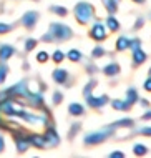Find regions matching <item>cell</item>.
Listing matches in <instances>:
<instances>
[{"label": "cell", "instance_id": "6da1fadb", "mask_svg": "<svg viewBox=\"0 0 151 158\" xmlns=\"http://www.w3.org/2000/svg\"><path fill=\"white\" fill-rule=\"evenodd\" d=\"M96 87V82L95 80H90L88 82V85L85 87V90H83V93H85V100H86V103H88V106H92V108H100V106H103V105H106L108 103V98L103 95V97H93L92 95V90Z\"/></svg>", "mask_w": 151, "mask_h": 158}, {"label": "cell", "instance_id": "7a4b0ae2", "mask_svg": "<svg viewBox=\"0 0 151 158\" xmlns=\"http://www.w3.org/2000/svg\"><path fill=\"white\" fill-rule=\"evenodd\" d=\"M75 17H76V20H78L81 25L88 23L90 20L95 17V8H93V5H90L88 2H80L78 5L75 7Z\"/></svg>", "mask_w": 151, "mask_h": 158}, {"label": "cell", "instance_id": "3957f363", "mask_svg": "<svg viewBox=\"0 0 151 158\" xmlns=\"http://www.w3.org/2000/svg\"><path fill=\"white\" fill-rule=\"evenodd\" d=\"M50 32H51V35H53L55 42H65V40H68V38H71V35H73L70 27H67V25H63V23H51Z\"/></svg>", "mask_w": 151, "mask_h": 158}, {"label": "cell", "instance_id": "277c9868", "mask_svg": "<svg viewBox=\"0 0 151 158\" xmlns=\"http://www.w3.org/2000/svg\"><path fill=\"white\" fill-rule=\"evenodd\" d=\"M111 133H113V128L111 127H106V128H103V130H100V131H93V133L85 136V145H98V143L105 142Z\"/></svg>", "mask_w": 151, "mask_h": 158}, {"label": "cell", "instance_id": "5b68a950", "mask_svg": "<svg viewBox=\"0 0 151 158\" xmlns=\"http://www.w3.org/2000/svg\"><path fill=\"white\" fill-rule=\"evenodd\" d=\"M90 37H92L93 40H96V42L105 40V38H106V28H105V25H103L101 22H96L92 27V30H90Z\"/></svg>", "mask_w": 151, "mask_h": 158}, {"label": "cell", "instance_id": "8992f818", "mask_svg": "<svg viewBox=\"0 0 151 158\" xmlns=\"http://www.w3.org/2000/svg\"><path fill=\"white\" fill-rule=\"evenodd\" d=\"M43 138H45V147H48V148H55V147H58V143H60V136L57 135V131H55L53 128H48Z\"/></svg>", "mask_w": 151, "mask_h": 158}, {"label": "cell", "instance_id": "52a82bcc", "mask_svg": "<svg viewBox=\"0 0 151 158\" xmlns=\"http://www.w3.org/2000/svg\"><path fill=\"white\" fill-rule=\"evenodd\" d=\"M37 20H38L37 12H27V14L22 17V25H23L25 28H33L37 23Z\"/></svg>", "mask_w": 151, "mask_h": 158}, {"label": "cell", "instance_id": "ba28073f", "mask_svg": "<svg viewBox=\"0 0 151 158\" xmlns=\"http://www.w3.org/2000/svg\"><path fill=\"white\" fill-rule=\"evenodd\" d=\"M15 143H17V150H18L20 153L27 152L28 147H30L28 136H22V135H17V133H15Z\"/></svg>", "mask_w": 151, "mask_h": 158}, {"label": "cell", "instance_id": "9c48e42d", "mask_svg": "<svg viewBox=\"0 0 151 158\" xmlns=\"http://www.w3.org/2000/svg\"><path fill=\"white\" fill-rule=\"evenodd\" d=\"M51 77H53L55 83H67L68 80V72L63 70V68H57V70H53V73H51Z\"/></svg>", "mask_w": 151, "mask_h": 158}, {"label": "cell", "instance_id": "30bf717a", "mask_svg": "<svg viewBox=\"0 0 151 158\" xmlns=\"http://www.w3.org/2000/svg\"><path fill=\"white\" fill-rule=\"evenodd\" d=\"M14 53H15V48L12 45H2L0 47V62L8 60Z\"/></svg>", "mask_w": 151, "mask_h": 158}, {"label": "cell", "instance_id": "8fae6325", "mask_svg": "<svg viewBox=\"0 0 151 158\" xmlns=\"http://www.w3.org/2000/svg\"><path fill=\"white\" fill-rule=\"evenodd\" d=\"M146 62V53L143 52V50L138 47V48L133 50V63L135 65H141V63Z\"/></svg>", "mask_w": 151, "mask_h": 158}, {"label": "cell", "instance_id": "7c38bea8", "mask_svg": "<svg viewBox=\"0 0 151 158\" xmlns=\"http://www.w3.org/2000/svg\"><path fill=\"white\" fill-rule=\"evenodd\" d=\"M28 142H30V145H35L38 150H43V148H45V138H43L42 135H30Z\"/></svg>", "mask_w": 151, "mask_h": 158}, {"label": "cell", "instance_id": "4fadbf2b", "mask_svg": "<svg viewBox=\"0 0 151 158\" xmlns=\"http://www.w3.org/2000/svg\"><path fill=\"white\" fill-rule=\"evenodd\" d=\"M120 72V65L118 63H108V65L103 68V73L105 75H108V77H113V75H116Z\"/></svg>", "mask_w": 151, "mask_h": 158}, {"label": "cell", "instance_id": "5bb4252c", "mask_svg": "<svg viewBox=\"0 0 151 158\" xmlns=\"http://www.w3.org/2000/svg\"><path fill=\"white\" fill-rule=\"evenodd\" d=\"M111 105H113V108L118 110V112H126V110L131 108V105H129L126 100H124V102H123V100H115Z\"/></svg>", "mask_w": 151, "mask_h": 158}, {"label": "cell", "instance_id": "9a60e30c", "mask_svg": "<svg viewBox=\"0 0 151 158\" xmlns=\"http://www.w3.org/2000/svg\"><path fill=\"white\" fill-rule=\"evenodd\" d=\"M68 112H70V115L80 117V115L85 113V108H83V106H81L80 103H70V106H68Z\"/></svg>", "mask_w": 151, "mask_h": 158}, {"label": "cell", "instance_id": "2e32d148", "mask_svg": "<svg viewBox=\"0 0 151 158\" xmlns=\"http://www.w3.org/2000/svg\"><path fill=\"white\" fill-rule=\"evenodd\" d=\"M118 2L120 0H103V5L110 14H115L116 10H118Z\"/></svg>", "mask_w": 151, "mask_h": 158}, {"label": "cell", "instance_id": "e0dca14e", "mask_svg": "<svg viewBox=\"0 0 151 158\" xmlns=\"http://www.w3.org/2000/svg\"><path fill=\"white\" fill-rule=\"evenodd\" d=\"M129 47V40L126 37H120L118 38V42H116V50L118 52H123V50H126Z\"/></svg>", "mask_w": 151, "mask_h": 158}, {"label": "cell", "instance_id": "ac0fdd59", "mask_svg": "<svg viewBox=\"0 0 151 158\" xmlns=\"http://www.w3.org/2000/svg\"><path fill=\"white\" fill-rule=\"evenodd\" d=\"M106 25H108V30H111V32L120 30V23H118V20H116L115 17H108V19H106Z\"/></svg>", "mask_w": 151, "mask_h": 158}, {"label": "cell", "instance_id": "d6986e66", "mask_svg": "<svg viewBox=\"0 0 151 158\" xmlns=\"http://www.w3.org/2000/svg\"><path fill=\"white\" fill-rule=\"evenodd\" d=\"M126 102L129 105H133L135 102H138V92L135 90V88H129V90L126 92Z\"/></svg>", "mask_w": 151, "mask_h": 158}, {"label": "cell", "instance_id": "ffe728a7", "mask_svg": "<svg viewBox=\"0 0 151 158\" xmlns=\"http://www.w3.org/2000/svg\"><path fill=\"white\" fill-rule=\"evenodd\" d=\"M121 127H133V120H131V118H124V120H120V122H116V123L111 125L113 130H116V128H121Z\"/></svg>", "mask_w": 151, "mask_h": 158}, {"label": "cell", "instance_id": "44dd1931", "mask_svg": "<svg viewBox=\"0 0 151 158\" xmlns=\"http://www.w3.org/2000/svg\"><path fill=\"white\" fill-rule=\"evenodd\" d=\"M133 152H135V155L136 156H143V155H146L148 153V148L145 147V145H135V148H133Z\"/></svg>", "mask_w": 151, "mask_h": 158}, {"label": "cell", "instance_id": "7402d4cb", "mask_svg": "<svg viewBox=\"0 0 151 158\" xmlns=\"http://www.w3.org/2000/svg\"><path fill=\"white\" fill-rule=\"evenodd\" d=\"M50 12H53V14H57L60 17H65V15L68 14V10L65 7H57V5H51L50 7Z\"/></svg>", "mask_w": 151, "mask_h": 158}, {"label": "cell", "instance_id": "603a6c76", "mask_svg": "<svg viewBox=\"0 0 151 158\" xmlns=\"http://www.w3.org/2000/svg\"><path fill=\"white\" fill-rule=\"evenodd\" d=\"M68 58H70L71 62H80L81 60V53L78 52V50H70V52H68Z\"/></svg>", "mask_w": 151, "mask_h": 158}, {"label": "cell", "instance_id": "cb8c5ba5", "mask_svg": "<svg viewBox=\"0 0 151 158\" xmlns=\"http://www.w3.org/2000/svg\"><path fill=\"white\" fill-rule=\"evenodd\" d=\"M35 47H37V40H35V38H28V40L25 42V50H27V52L33 50Z\"/></svg>", "mask_w": 151, "mask_h": 158}, {"label": "cell", "instance_id": "d4e9b609", "mask_svg": "<svg viewBox=\"0 0 151 158\" xmlns=\"http://www.w3.org/2000/svg\"><path fill=\"white\" fill-rule=\"evenodd\" d=\"M7 73H8V67H7V65H0V83L5 82Z\"/></svg>", "mask_w": 151, "mask_h": 158}, {"label": "cell", "instance_id": "484cf974", "mask_svg": "<svg viewBox=\"0 0 151 158\" xmlns=\"http://www.w3.org/2000/svg\"><path fill=\"white\" fill-rule=\"evenodd\" d=\"M65 58V53L62 52V50H55V53H53V62H57V63H60Z\"/></svg>", "mask_w": 151, "mask_h": 158}, {"label": "cell", "instance_id": "4316f807", "mask_svg": "<svg viewBox=\"0 0 151 158\" xmlns=\"http://www.w3.org/2000/svg\"><path fill=\"white\" fill-rule=\"evenodd\" d=\"M37 60L40 62V63H45L47 60H48V53H47V52H38V55H37Z\"/></svg>", "mask_w": 151, "mask_h": 158}, {"label": "cell", "instance_id": "83f0119b", "mask_svg": "<svg viewBox=\"0 0 151 158\" xmlns=\"http://www.w3.org/2000/svg\"><path fill=\"white\" fill-rule=\"evenodd\" d=\"M92 55H93L95 58H100V57H103V55H105V50H103L101 47H96V48L93 50V53H92Z\"/></svg>", "mask_w": 151, "mask_h": 158}, {"label": "cell", "instance_id": "f1b7e54d", "mask_svg": "<svg viewBox=\"0 0 151 158\" xmlns=\"http://www.w3.org/2000/svg\"><path fill=\"white\" fill-rule=\"evenodd\" d=\"M62 100H63V95L60 92H55L53 93V103L58 105V103H62Z\"/></svg>", "mask_w": 151, "mask_h": 158}, {"label": "cell", "instance_id": "f546056e", "mask_svg": "<svg viewBox=\"0 0 151 158\" xmlns=\"http://www.w3.org/2000/svg\"><path fill=\"white\" fill-rule=\"evenodd\" d=\"M10 30H12V25H8V23H0V35H2V33L10 32Z\"/></svg>", "mask_w": 151, "mask_h": 158}, {"label": "cell", "instance_id": "4dcf8cb0", "mask_svg": "<svg viewBox=\"0 0 151 158\" xmlns=\"http://www.w3.org/2000/svg\"><path fill=\"white\" fill-rule=\"evenodd\" d=\"M42 40L43 42H55V38H53V35H51V32H48V33H45V35L42 37Z\"/></svg>", "mask_w": 151, "mask_h": 158}, {"label": "cell", "instance_id": "1f68e13d", "mask_svg": "<svg viewBox=\"0 0 151 158\" xmlns=\"http://www.w3.org/2000/svg\"><path fill=\"white\" fill-rule=\"evenodd\" d=\"M140 133H141V135H146V136H151V127L140 128Z\"/></svg>", "mask_w": 151, "mask_h": 158}, {"label": "cell", "instance_id": "d6a6232c", "mask_svg": "<svg viewBox=\"0 0 151 158\" xmlns=\"http://www.w3.org/2000/svg\"><path fill=\"white\" fill-rule=\"evenodd\" d=\"M129 47H131L133 50L138 48V47H140V40H138V38H135V40H129Z\"/></svg>", "mask_w": 151, "mask_h": 158}, {"label": "cell", "instance_id": "836d02e7", "mask_svg": "<svg viewBox=\"0 0 151 158\" xmlns=\"http://www.w3.org/2000/svg\"><path fill=\"white\" fill-rule=\"evenodd\" d=\"M145 90H146V92H151V77L145 82Z\"/></svg>", "mask_w": 151, "mask_h": 158}, {"label": "cell", "instance_id": "e575fe53", "mask_svg": "<svg viewBox=\"0 0 151 158\" xmlns=\"http://www.w3.org/2000/svg\"><path fill=\"white\" fill-rule=\"evenodd\" d=\"M78 130H80V123H76V125H73V127H71V130H70V136H71L73 133H76Z\"/></svg>", "mask_w": 151, "mask_h": 158}, {"label": "cell", "instance_id": "d590c367", "mask_svg": "<svg viewBox=\"0 0 151 158\" xmlns=\"http://www.w3.org/2000/svg\"><path fill=\"white\" fill-rule=\"evenodd\" d=\"M111 158H123L124 155H123V153L121 152H113V153H111V155H110Z\"/></svg>", "mask_w": 151, "mask_h": 158}, {"label": "cell", "instance_id": "8d00e7d4", "mask_svg": "<svg viewBox=\"0 0 151 158\" xmlns=\"http://www.w3.org/2000/svg\"><path fill=\"white\" fill-rule=\"evenodd\" d=\"M5 150V140H3V136H0V153Z\"/></svg>", "mask_w": 151, "mask_h": 158}, {"label": "cell", "instance_id": "74e56055", "mask_svg": "<svg viewBox=\"0 0 151 158\" xmlns=\"http://www.w3.org/2000/svg\"><path fill=\"white\" fill-rule=\"evenodd\" d=\"M140 27H143V19H140V20L136 22V25H135V28H136V30H138Z\"/></svg>", "mask_w": 151, "mask_h": 158}, {"label": "cell", "instance_id": "f35d334b", "mask_svg": "<svg viewBox=\"0 0 151 158\" xmlns=\"http://www.w3.org/2000/svg\"><path fill=\"white\" fill-rule=\"evenodd\" d=\"M149 118H151V110H149V112H146V113L143 115V120H149Z\"/></svg>", "mask_w": 151, "mask_h": 158}, {"label": "cell", "instance_id": "ab89813d", "mask_svg": "<svg viewBox=\"0 0 151 158\" xmlns=\"http://www.w3.org/2000/svg\"><path fill=\"white\" fill-rule=\"evenodd\" d=\"M141 105H143V106H146V108H148V106H149V103H148V102H146V100H141Z\"/></svg>", "mask_w": 151, "mask_h": 158}, {"label": "cell", "instance_id": "60d3db41", "mask_svg": "<svg viewBox=\"0 0 151 158\" xmlns=\"http://www.w3.org/2000/svg\"><path fill=\"white\" fill-rule=\"evenodd\" d=\"M133 2H136V3H143L145 0H133Z\"/></svg>", "mask_w": 151, "mask_h": 158}, {"label": "cell", "instance_id": "b9f144b4", "mask_svg": "<svg viewBox=\"0 0 151 158\" xmlns=\"http://www.w3.org/2000/svg\"><path fill=\"white\" fill-rule=\"evenodd\" d=\"M149 77H151V68H149Z\"/></svg>", "mask_w": 151, "mask_h": 158}]
</instances>
